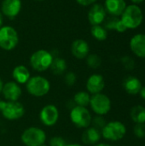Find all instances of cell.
Wrapping results in <instances>:
<instances>
[{
  "label": "cell",
  "mask_w": 145,
  "mask_h": 146,
  "mask_svg": "<svg viewBox=\"0 0 145 146\" xmlns=\"http://www.w3.org/2000/svg\"><path fill=\"white\" fill-rule=\"evenodd\" d=\"M121 16V21L127 29H135L138 27L142 24L144 18L142 9L136 4L126 6Z\"/></svg>",
  "instance_id": "1"
},
{
  "label": "cell",
  "mask_w": 145,
  "mask_h": 146,
  "mask_svg": "<svg viewBox=\"0 0 145 146\" xmlns=\"http://www.w3.org/2000/svg\"><path fill=\"white\" fill-rule=\"evenodd\" d=\"M102 136L109 141L121 140L126 134V127L124 123L119 121L108 122L101 131Z\"/></svg>",
  "instance_id": "2"
},
{
  "label": "cell",
  "mask_w": 145,
  "mask_h": 146,
  "mask_svg": "<svg viewBox=\"0 0 145 146\" xmlns=\"http://www.w3.org/2000/svg\"><path fill=\"white\" fill-rule=\"evenodd\" d=\"M26 87L31 95L38 98L45 96L50 92V84L46 78L38 75L31 77L26 83Z\"/></svg>",
  "instance_id": "3"
},
{
  "label": "cell",
  "mask_w": 145,
  "mask_h": 146,
  "mask_svg": "<svg viewBox=\"0 0 145 146\" xmlns=\"http://www.w3.org/2000/svg\"><path fill=\"white\" fill-rule=\"evenodd\" d=\"M53 56L46 50H38L33 52L30 57L32 68L38 72H44L50 68L53 61Z\"/></svg>",
  "instance_id": "4"
},
{
  "label": "cell",
  "mask_w": 145,
  "mask_h": 146,
  "mask_svg": "<svg viewBox=\"0 0 145 146\" xmlns=\"http://www.w3.org/2000/svg\"><path fill=\"white\" fill-rule=\"evenodd\" d=\"M19 43L17 31L10 26L0 27V48L4 50H14Z\"/></svg>",
  "instance_id": "5"
},
{
  "label": "cell",
  "mask_w": 145,
  "mask_h": 146,
  "mask_svg": "<svg viewBox=\"0 0 145 146\" xmlns=\"http://www.w3.org/2000/svg\"><path fill=\"white\" fill-rule=\"evenodd\" d=\"M0 112L5 119L9 121H15L24 115L25 109L18 101H2Z\"/></svg>",
  "instance_id": "6"
},
{
  "label": "cell",
  "mask_w": 145,
  "mask_h": 146,
  "mask_svg": "<svg viewBox=\"0 0 145 146\" xmlns=\"http://www.w3.org/2000/svg\"><path fill=\"white\" fill-rule=\"evenodd\" d=\"M45 140V133L38 127H28L21 134V141L26 146H39L44 144Z\"/></svg>",
  "instance_id": "7"
},
{
  "label": "cell",
  "mask_w": 145,
  "mask_h": 146,
  "mask_svg": "<svg viewBox=\"0 0 145 146\" xmlns=\"http://www.w3.org/2000/svg\"><path fill=\"white\" fill-rule=\"evenodd\" d=\"M70 119L72 122L79 128H87L91 124V115L85 107L75 106L70 112Z\"/></svg>",
  "instance_id": "8"
},
{
  "label": "cell",
  "mask_w": 145,
  "mask_h": 146,
  "mask_svg": "<svg viewBox=\"0 0 145 146\" xmlns=\"http://www.w3.org/2000/svg\"><path fill=\"white\" fill-rule=\"evenodd\" d=\"M90 105L93 112L97 115L103 116L107 115L111 110V101L109 98L102 92L94 94L92 97H91Z\"/></svg>",
  "instance_id": "9"
},
{
  "label": "cell",
  "mask_w": 145,
  "mask_h": 146,
  "mask_svg": "<svg viewBox=\"0 0 145 146\" xmlns=\"http://www.w3.org/2000/svg\"><path fill=\"white\" fill-rule=\"evenodd\" d=\"M39 119L44 126H54L59 119L58 109L53 104L45 105L39 113Z\"/></svg>",
  "instance_id": "10"
},
{
  "label": "cell",
  "mask_w": 145,
  "mask_h": 146,
  "mask_svg": "<svg viewBox=\"0 0 145 146\" xmlns=\"http://www.w3.org/2000/svg\"><path fill=\"white\" fill-rule=\"evenodd\" d=\"M21 9V0H3L1 4V12L9 19L15 18Z\"/></svg>",
  "instance_id": "11"
},
{
  "label": "cell",
  "mask_w": 145,
  "mask_h": 146,
  "mask_svg": "<svg viewBox=\"0 0 145 146\" xmlns=\"http://www.w3.org/2000/svg\"><path fill=\"white\" fill-rule=\"evenodd\" d=\"M106 9L102 4H93L88 12V21L91 26L101 25L106 19Z\"/></svg>",
  "instance_id": "12"
},
{
  "label": "cell",
  "mask_w": 145,
  "mask_h": 146,
  "mask_svg": "<svg viewBox=\"0 0 145 146\" xmlns=\"http://www.w3.org/2000/svg\"><path fill=\"white\" fill-rule=\"evenodd\" d=\"M105 87V81L101 74H94L91 75L86 81L87 92L92 95L101 93Z\"/></svg>",
  "instance_id": "13"
},
{
  "label": "cell",
  "mask_w": 145,
  "mask_h": 146,
  "mask_svg": "<svg viewBox=\"0 0 145 146\" xmlns=\"http://www.w3.org/2000/svg\"><path fill=\"white\" fill-rule=\"evenodd\" d=\"M2 93L8 101H17L21 96V88L15 81H9L3 84Z\"/></svg>",
  "instance_id": "14"
},
{
  "label": "cell",
  "mask_w": 145,
  "mask_h": 146,
  "mask_svg": "<svg viewBox=\"0 0 145 146\" xmlns=\"http://www.w3.org/2000/svg\"><path fill=\"white\" fill-rule=\"evenodd\" d=\"M89 51L90 47L85 40L79 38L72 43L71 52L74 57L78 59H84L89 55Z\"/></svg>",
  "instance_id": "15"
},
{
  "label": "cell",
  "mask_w": 145,
  "mask_h": 146,
  "mask_svg": "<svg viewBox=\"0 0 145 146\" xmlns=\"http://www.w3.org/2000/svg\"><path fill=\"white\" fill-rule=\"evenodd\" d=\"M130 48L137 56L145 58V34L140 33L133 36L130 41Z\"/></svg>",
  "instance_id": "16"
},
{
  "label": "cell",
  "mask_w": 145,
  "mask_h": 146,
  "mask_svg": "<svg viewBox=\"0 0 145 146\" xmlns=\"http://www.w3.org/2000/svg\"><path fill=\"white\" fill-rule=\"evenodd\" d=\"M104 8L106 12L109 13L112 16H120L126 8L125 0H106Z\"/></svg>",
  "instance_id": "17"
},
{
  "label": "cell",
  "mask_w": 145,
  "mask_h": 146,
  "mask_svg": "<svg viewBox=\"0 0 145 146\" xmlns=\"http://www.w3.org/2000/svg\"><path fill=\"white\" fill-rule=\"evenodd\" d=\"M125 91L130 95H138L141 91L143 85L141 80L135 76H128L123 82Z\"/></svg>",
  "instance_id": "18"
},
{
  "label": "cell",
  "mask_w": 145,
  "mask_h": 146,
  "mask_svg": "<svg viewBox=\"0 0 145 146\" xmlns=\"http://www.w3.org/2000/svg\"><path fill=\"white\" fill-rule=\"evenodd\" d=\"M101 131L95 127H87L81 136L82 142L85 145H97L101 139Z\"/></svg>",
  "instance_id": "19"
},
{
  "label": "cell",
  "mask_w": 145,
  "mask_h": 146,
  "mask_svg": "<svg viewBox=\"0 0 145 146\" xmlns=\"http://www.w3.org/2000/svg\"><path fill=\"white\" fill-rule=\"evenodd\" d=\"M12 76L15 80V82H16L17 84H26L31 78L28 68L24 65L16 66L13 69Z\"/></svg>",
  "instance_id": "20"
},
{
  "label": "cell",
  "mask_w": 145,
  "mask_h": 146,
  "mask_svg": "<svg viewBox=\"0 0 145 146\" xmlns=\"http://www.w3.org/2000/svg\"><path fill=\"white\" fill-rule=\"evenodd\" d=\"M104 28L109 30H115L119 33H124L126 31V26L123 24L121 19L116 16H111L104 20Z\"/></svg>",
  "instance_id": "21"
},
{
  "label": "cell",
  "mask_w": 145,
  "mask_h": 146,
  "mask_svg": "<svg viewBox=\"0 0 145 146\" xmlns=\"http://www.w3.org/2000/svg\"><path fill=\"white\" fill-rule=\"evenodd\" d=\"M131 118L135 124L145 123V108L141 105H136L131 110Z\"/></svg>",
  "instance_id": "22"
},
{
  "label": "cell",
  "mask_w": 145,
  "mask_h": 146,
  "mask_svg": "<svg viewBox=\"0 0 145 146\" xmlns=\"http://www.w3.org/2000/svg\"><path fill=\"white\" fill-rule=\"evenodd\" d=\"M50 68L55 75H61L67 69V62L63 58L54 57Z\"/></svg>",
  "instance_id": "23"
},
{
  "label": "cell",
  "mask_w": 145,
  "mask_h": 146,
  "mask_svg": "<svg viewBox=\"0 0 145 146\" xmlns=\"http://www.w3.org/2000/svg\"><path fill=\"white\" fill-rule=\"evenodd\" d=\"M74 103L77 104V106H81V107H87L90 104L91 101V96L88 92H77L74 97H73Z\"/></svg>",
  "instance_id": "24"
},
{
  "label": "cell",
  "mask_w": 145,
  "mask_h": 146,
  "mask_svg": "<svg viewBox=\"0 0 145 146\" xmlns=\"http://www.w3.org/2000/svg\"><path fill=\"white\" fill-rule=\"evenodd\" d=\"M91 33L92 37L98 41H104L108 38L107 30L104 28V27H103L101 25L92 26L91 28Z\"/></svg>",
  "instance_id": "25"
},
{
  "label": "cell",
  "mask_w": 145,
  "mask_h": 146,
  "mask_svg": "<svg viewBox=\"0 0 145 146\" xmlns=\"http://www.w3.org/2000/svg\"><path fill=\"white\" fill-rule=\"evenodd\" d=\"M86 63L91 68H98L102 64V59L97 54H90L86 56Z\"/></svg>",
  "instance_id": "26"
},
{
  "label": "cell",
  "mask_w": 145,
  "mask_h": 146,
  "mask_svg": "<svg viewBox=\"0 0 145 146\" xmlns=\"http://www.w3.org/2000/svg\"><path fill=\"white\" fill-rule=\"evenodd\" d=\"M91 123L93 125V127L98 129L99 131H102V129L107 124V122H106L105 119L103 117V115H97V116L94 117L91 120Z\"/></svg>",
  "instance_id": "27"
},
{
  "label": "cell",
  "mask_w": 145,
  "mask_h": 146,
  "mask_svg": "<svg viewBox=\"0 0 145 146\" xmlns=\"http://www.w3.org/2000/svg\"><path fill=\"white\" fill-rule=\"evenodd\" d=\"M133 134L138 139L145 138V123L143 124H135L133 127Z\"/></svg>",
  "instance_id": "28"
},
{
  "label": "cell",
  "mask_w": 145,
  "mask_h": 146,
  "mask_svg": "<svg viewBox=\"0 0 145 146\" xmlns=\"http://www.w3.org/2000/svg\"><path fill=\"white\" fill-rule=\"evenodd\" d=\"M77 80V77L73 72H68L64 77V82L68 86H73Z\"/></svg>",
  "instance_id": "29"
},
{
  "label": "cell",
  "mask_w": 145,
  "mask_h": 146,
  "mask_svg": "<svg viewBox=\"0 0 145 146\" xmlns=\"http://www.w3.org/2000/svg\"><path fill=\"white\" fill-rule=\"evenodd\" d=\"M121 62L127 70H132L135 68V61L130 56H124L121 59Z\"/></svg>",
  "instance_id": "30"
},
{
  "label": "cell",
  "mask_w": 145,
  "mask_h": 146,
  "mask_svg": "<svg viewBox=\"0 0 145 146\" xmlns=\"http://www.w3.org/2000/svg\"><path fill=\"white\" fill-rule=\"evenodd\" d=\"M66 141L62 137H53L50 140V146H66Z\"/></svg>",
  "instance_id": "31"
},
{
  "label": "cell",
  "mask_w": 145,
  "mask_h": 146,
  "mask_svg": "<svg viewBox=\"0 0 145 146\" xmlns=\"http://www.w3.org/2000/svg\"><path fill=\"white\" fill-rule=\"evenodd\" d=\"M76 2L82 6H89L94 4L97 2V0H76Z\"/></svg>",
  "instance_id": "32"
},
{
  "label": "cell",
  "mask_w": 145,
  "mask_h": 146,
  "mask_svg": "<svg viewBox=\"0 0 145 146\" xmlns=\"http://www.w3.org/2000/svg\"><path fill=\"white\" fill-rule=\"evenodd\" d=\"M139 95H140V97L145 100V86H143L142 87V89H141V91L139 92V93H138Z\"/></svg>",
  "instance_id": "33"
},
{
  "label": "cell",
  "mask_w": 145,
  "mask_h": 146,
  "mask_svg": "<svg viewBox=\"0 0 145 146\" xmlns=\"http://www.w3.org/2000/svg\"><path fill=\"white\" fill-rule=\"evenodd\" d=\"M3 23V15L2 14V12L0 11V27H2Z\"/></svg>",
  "instance_id": "34"
},
{
  "label": "cell",
  "mask_w": 145,
  "mask_h": 146,
  "mask_svg": "<svg viewBox=\"0 0 145 146\" xmlns=\"http://www.w3.org/2000/svg\"><path fill=\"white\" fill-rule=\"evenodd\" d=\"M94 146H111L110 145H109V144H105V143H100V144H97V145H95Z\"/></svg>",
  "instance_id": "35"
},
{
  "label": "cell",
  "mask_w": 145,
  "mask_h": 146,
  "mask_svg": "<svg viewBox=\"0 0 145 146\" xmlns=\"http://www.w3.org/2000/svg\"><path fill=\"white\" fill-rule=\"evenodd\" d=\"M132 3H142V2H144V0H131Z\"/></svg>",
  "instance_id": "36"
},
{
  "label": "cell",
  "mask_w": 145,
  "mask_h": 146,
  "mask_svg": "<svg viewBox=\"0 0 145 146\" xmlns=\"http://www.w3.org/2000/svg\"><path fill=\"white\" fill-rule=\"evenodd\" d=\"M3 86V80H1V78H0V93L2 92Z\"/></svg>",
  "instance_id": "37"
},
{
  "label": "cell",
  "mask_w": 145,
  "mask_h": 146,
  "mask_svg": "<svg viewBox=\"0 0 145 146\" xmlns=\"http://www.w3.org/2000/svg\"><path fill=\"white\" fill-rule=\"evenodd\" d=\"M66 146H83V145H79V144H70V145H67Z\"/></svg>",
  "instance_id": "38"
},
{
  "label": "cell",
  "mask_w": 145,
  "mask_h": 146,
  "mask_svg": "<svg viewBox=\"0 0 145 146\" xmlns=\"http://www.w3.org/2000/svg\"><path fill=\"white\" fill-rule=\"evenodd\" d=\"M1 104H2V100H0V110H1Z\"/></svg>",
  "instance_id": "39"
},
{
  "label": "cell",
  "mask_w": 145,
  "mask_h": 146,
  "mask_svg": "<svg viewBox=\"0 0 145 146\" xmlns=\"http://www.w3.org/2000/svg\"><path fill=\"white\" fill-rule=\"evenodd\" d=\"M39 146H48V145H44V144H43V145H39Z\"/></svg>",
  "instance_id": "40"
},
{
  "label": "cell",
  "mask_w": 145,
  "mask_h": 146,
  "mask_svg": "<svg viewBox=\"0 0 145 146\" xmlns=\"http://www.w3.org/2000/svg\"><path fill=\"white\" fill-rule=\"evenodd\" d=\"M36 1H44V0H36Z\"/></svg>",
  "instance_id": "41"
}]
</instances>
